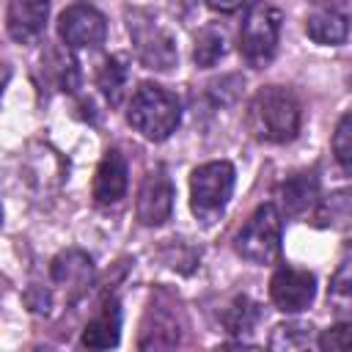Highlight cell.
I'll return each instance as SVG.
<instances>
[{"instance_id":"d6986e66","label":"cell","mask_w":352,"mask_h":352,"mask_svg":"<svg viewBox=\"0 0 352 352\" xmlns=\"http://www.w3.org/2000/svg\"><path fill=\"white\" fill-rule=\"evenodd\" d=\"M228 41H226V30L223 28H217V25H206L198 36H195V47H192V60H195V66H201V69H209V66H214L223 55H226V47Z\"/></svg>"},{"instance_id":"5b68a950","label":"cell","mask_w":352,"mask_h":352,"mask_svg":"<svg viewBox=\"0 0 352 352\" xmlns=\"http://www.w3.org/2000/svg\"><path fill=\"white\" fill-rule=\"evenodd\" d=\"M280 11L270 3H253L239 28V52L248 66L264 69L275 52L280 38Z\"/></svg>"},{"instance_id":"ba28073f","label":"cell","mask_w":352,"mask_h":352,"mask_svg":"<svg viewBox=\"0 0 352 352\" xmlns=\"http://www.w3.org/2000/svg\"><path fill=\"white\" fill-rule=\"evenodd\" d=\"M316 297V278L308 270L300 267H278L270 278V300L283 314H300L305 311Z\"/></svg>"},{"instance_id":"2e32d148","label":"cell","mask_w":352,"mask_h":352,"mask_svg":"<svg viewBox=\"0 0 352 352\" xmlns=\"http://www.w3.org/2000/svg\"><path fill=\"white\" fill-rule=\"evenodd\" d=\"M278 201H280V212L283 214H305L308 209H314L319 204V179L314 170H300L294 176H289L286 182H280L278 187Z\"/></svg>"},{"instance_id":"277c9868","label":"cell","mask_w":352,"mask_h":352,"mask_svg":"<svg viewBox=\"0 0 352 352\" xmlns=\"http://www.w3.org/2000/svg\"><path fill=\"white\" fill-rule=\"evenodd\" d=\"M283 217L275 204H261L234 236V250L250 264H272L280 256Z\"/></svg>"},{"instance_id":"8fae6325","label":"cell","mask_w":352,"mask_h":352,"mask_svg":"<svg viewBox=\"0 0 352 352\" xmlns=\"http://www.w3.org/2000/svg\"><path fill=\"white\" fill-rule=\"evenodd\" d=\"M50 278L55 286H60L66 292L69 300H77L80 294H85V289L91 286L94 278V261L88 253L69 248L60 250L52 261H50Z\"/></svg>"},{"instance_id":"6da1fadb","label":"cell","mask_w":352,"mask_h":352,"mask_svg":"<svg viewBox=\"0 0 352 352\" xmlns=\"http://www.w3.org/2000/svg\"><path fill=\"white\" fill-rule=\"evenodd\" d=\"M302 124V107L294 91L264 85L248 104V129L261 143H292Z\"/></svg>"},{"instance_id":"44dd1931","label":"cell","mask_w":352,"mask_h":352,"mask_svg":"<svg viewBox=\"0 0 352 352\" xmlns=\"http://www.w3.org/2000/svg\"><path fill=\"white\" fill-rule=\"evenodd\" d=\"M314 327L305 322H289V324H278L270 336V346L272 349H300L308 346L314 341Z\"/></svg>"},{"instance_id":"d4e9b609","label":"cell","mask_w":352,"mask_h":352,"mask_svg":"<svg viewBox=\"0 0 352 352\" xmlns=\"http://www.w3.org/2000/svg\"><path fill=\"white\" fill-rule=\"evenodd\" d=\"M206 6H209L212 11H220V14H234V11L250 8L253 0H206Z\"/></svg>"},{"instance_id":"ac0fdd59","label":"cell","mask_w":352,"mask_h":352,"mask_svg":"<svg viewBox=\"0 0 352 352\" xmlns=\"http://www.w3.org/2000/svg\"><path fill=\"white\" fill-rule=\"evenodd\" d=\"M258 316H261V311H258V305L248 297V294H236L226 308H223V314H220V322H223V327L228 330V333H234V336H242V333H250L253 327H256V322H258Z\"/></svg>"},{"instance_id":"8992f818","label":"cell","mask_w":352,"mask_h":352,"mask_svg":"<svg viewBox=\"0 0 352 352\" xmlns=\"http://www.w3.org/2000/svg\"><path fill=\"white\" fill-rule=\"evenodd\" d=\"M126 28H129V36L135 41V52L146 69L168 72L176 63L179 55H176L173 36L154 16H148L143 11H132Z\"/></svg>"},{"instance_id":"7c38bea8","label":"cell","mask_w":352,"mask_h":352,"mask_svg":"<svg viewBox=\"0 0 352 352\" xmlns=\"http://www.w3.org/2000/svg\"><path fill=\"white\" fill-rule=\"evenodd\" d=\"M305 33L322 47H338L349 36V19L333 0H316L305 16Z\"/></svg>"},{"instance_id":"7402d4cb","label":"cell","mask_w":352,"mask_h":352,"mask_svg":"<svg viewBox=\"0 0 352 352\" xmlns=\"http://www.w3.org/2000/svg\"><path fill=\"white\" fill-rule=\"evenodd\" d=\"M333 157L344 173L352 176V110H346L333 132Z\"/></svg>"},{"instance_id":"cb8c5ba5","label":"cell","mask_w":352,"mask_h":352,"mask_svg":"<svg viewBox=\"0 0 352 352\" xmlns=\"http://www.w3.org/2000/svg\"><path fill=\"white\" fill-rule=\"evenodd\" d=\"M330 294L336 300H352V258H346L338 272L333 275V283H330Z\"/></svg>"},{"instance_id":"30bf717a","label":"cell","mask_w":352,"mask_h":352,"mask_svg":"<svg viewBox=\"0 0 352 352\" xmlns=\"http://www.w3.org/2000/svg\"><path fill=\"white\" fill-rule=\"evenodd\" d=\"M173 182L168 176L165 168H154L143 176L140 190H138V201H135V212L138 220L143 226H162L165 220H170L173 212Z\"/></svg>"},{"instance_id":"52a82bcc","label":"cell","mask_w":352,"mask_h":352,"mask_svg":"<svg viewBox=\"0 0 352 352\" xmlns=\"http://www.w3.org/2000/svg\"><path fill=\"white\" fill-rule=\"evenodd\" d=\"M58 36L69 50H96L107 38V19L91 3H72L58 16Z\"/></svg>"},{"instance_id":"7a4b0ae2","label":"cell","mask_w":352,"mask_h":352,"mask_svg":"<svg viewBox=\"0 0 352 352\" xmlns=\"http://www.w3.org/2000/svg\"><path fill=\"white\" fill-rule=\"evenodd\" d=\"M126 121L146 138V140H165L176 132L182 121V102L173 91L157 82H140L129 99Z\"/></svg>"},{"instance_id":"5bb4252c","label":"cell","mask_w":352,"mask_h":352,"mask_svg":"<svg viewBox=\"0 0 352 352\" xmlns=\"http://www.w3.org/2000/svg\"><path fill=\"white\" fill-rule=\"evenodd\" d=\"M50 16V0H11L6 8V30L14 41L30 44L36 41Z\"/></svg>"},{"instance_id":"603a6c76","label":"cell","mask_w":352,"mask_h":352,"mask_svg":"<svg viewBox=\"0 0 352 352\" xmlns=\"http://www.w3.org/2000/svg\"><path fill=\"white\" fill-rule=\"evenodd\" d=\"M316 344L324 352H352V319L349 322H336L333 327L322 330Z\"/></svg>"},{"instance_id":"e0dca14e","label":"cell","mask_w":352,"mask_h":352,"mask_svg":"<svg viewBox=\"0 0 352 352\" xmlns=\"http://www.w3.org/2000/svg\"><path fill=\"white\" fill-rule=\"evenodd\" d=\"M96 85L110 104H118L129 85V66L124 55H107L96 69Z\"/></svg>"},{"instance_id":"3957f363","label":"cell","mask_w":352,"mask_h":352,"mask_svg":"<svg viewBox=\"0 0 352 352\" xmlns=\"http://www.w3.org/2000/svg\"><path fill=\"white\" fill-rule=\"evenodd\" d=\"M234 182H236V170L226 160H212V162L198 165L190 176L192 214L206 226L220 220V214L226 212V206L234 195Z\"/></svg>"},{"instance_id":"9c48e42d","label":"cell","mask_w":352,"mask_h":352,"mask_svg":"<svg viewBox=\"0 0 352 352\" xmlns=\"http://www.w3.org/2000/svg\"><path fill=\"white\" fill-rule=\"evenodd\" d=\"M179 344H182V311L173 302L154 297L146 311L138 346L140 349H173Z\"/></svg>"},{"instance_id":"ffe728a7","label":"cell","mask_w":352,"mask_h":352,"mask_svg":"<svg viewBox=\"0 0 352 352\" xmlns=\"http://www.w3.org/2000/svg\"><path fill=\"white\" fill-rule=\"evenodd\" d=\"M44 69H47V74L55 80V85H58L60 91H74L77 82H80L77 60H74L69 52L50 50V52H47V60H44Z\"/></svg>"},{"instance_id":"9a60e30c","label":"cell","mask_w":352,"mask_h":352,"mask_svg":"<svg viewBox=\"0 0 352 352\" xmlns=\"http://www.w3.org/2000/svg\"><path fill=\"white\" fill-rule=\"evenodd\" d=\"M121 338V305L116 297H104L99 311L88 319L80 336V346L85 349H113Z\"/></svg>"},{"instance_id":"4fadbf2b","label":"cell","mask_w":352,"mask_h":352,"mask_svg":"<svg viewBox=\"0 0 352 352\" xmlns=\"http://www.w3.org/2000/svg\"><path fill=\"white\" fill-rule=\"evenodd\" d=\"M129 187V168L118 148L104 151L94 173V201L99 206H113L126 195Z\"/></svg>"}]
</instances>
